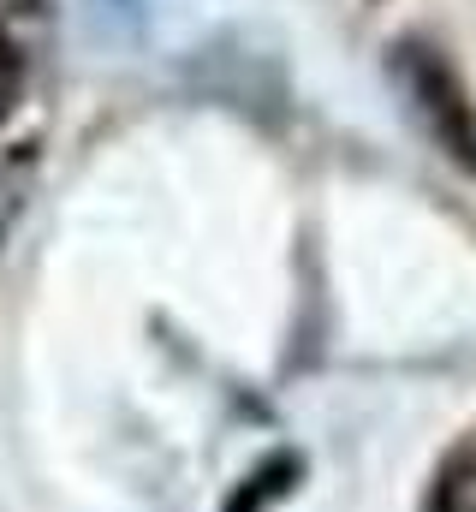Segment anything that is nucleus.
Masks as SVG:
<instances>
[{"instance_id": "f257e3e1", "label": "nucleus", "mask_w": 476, "mask_h": 512, "mask_svg": "<svg viewBox=\"0 0 476 512\" xmlns=\"http://www.w3.org/2000/svg\"><path fill=\"white\" fill-rule=\"evenodd\" d=\"M405 72H411V84H417V96H423V108H429V120L435 131L453 143V155L459 161H476V137H471V120H465V108H459V96H453V84L423 60V54H405Z\"/></svg>"}, {"instance_id": "f03ea898", "label": "nucleus", "mask_w": 476, "mask_h": 512, "mask_svg": "<svg viewBox=\"0 0 476 512\" xmlns=\"http://www.w3.org/2000/svg\"><path fill=\"white\" fill-rule=\"evenodd\" d=\"M18 90H24V54L12 36H0V114H12Z\"/></svg>"}, {"instance_id": "7ed1b4c3", "label": "nucleus", "mask_w": 476, "mask_h": 512, "mask_svg": "<svg viewBox=\"0 0 476 512\" xmlns=\"http://www.w3.org/2000/svg\"><path fill=\"white\" fill-rule=\"evenodd\" d=\"M441 512H476V477H453L441 489Z\"/></svg>"}, {"instance_id": "20e7f679", "label": "nucleus", "mask_w": 476, "mask_h": 512, "mask_svg": "<svg viewBox=\"0 0 476 512\" xmlns=\"http://www.w3.org/2000/svg\"><path fill=\"white\" fill-rule=\"evenodd\" d=\"M12 209H18V185L0 173V227H6V215H12Z\"/></svg>"}]
</instances>
